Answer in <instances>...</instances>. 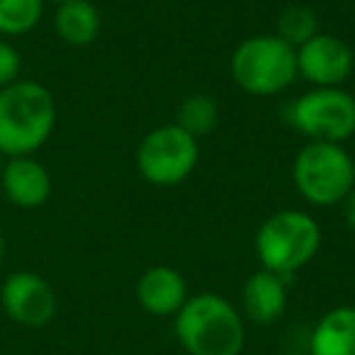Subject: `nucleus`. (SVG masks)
Returning a JSON list of instances; mask_svg holds the SVG:
<instances>
[{
	"mask_svg": "<svg viewBox=\"0 0 355 355\" xmlns=\"http://www.w3.org/2000/svg\"><path fill=\"white\" fill-rule=\"evenodd\" d=\"M46 0H0V37H22L37 30Z\"/></svg>",
	"mask_w": 355,
	"mask_h": 355,
	"instance_id": "16",
	"label": "nucleus"
},
{
	"mask_svg": "<svg viewBox=\"0 0 355 355\" xmlns=\"http://www.w3.org/2000/svg\"><path fill=\"white\" fill-rule=\"evenodd\" d=\"M22 56L8 40L0 37V90L20 78Z\"/></svg>",
	"mask_w": 355,
	"mask_h": 355,
	"instance_id": "18",
	"label": "nucleus"
},
{
	"mask_svg": "<svg viewBox=\"0 0 355 355\" xmlns=\"http://www.w3.org/2000/svg\"><path fill=\"white\" fill-rule=\"evenodd\" d=\"M285 355H309V353H297V350H295V353H285Z\"/></svg>",
	"mask_w": 355,
	"mask_h": 355,
	"instance_id": "23",
	"label": "nucleus"
},
{
	"mask_svg": "<svg viewBox=\"0 0 355 355\" xmlns=\"http://www.w3.org/2000/svg\"><path fill=\"white\" fill-rule=\"evenodd\" d=\"M103 17L90 0H66L54 12V32L66 46H88L98 40Z\"/></svg>",
	"mask_w": 355,
	"mask_h": 355,
	"instance_id": "14",
	"label": "nucleus"
},
{
	"mask_svg": "<svg viewBox=\"0 0 355 355\" xmlns=\"http://www.w3.org/2000/svg\"><path fill=\"white\" fill-rule=\"evenodd\" d=\"M3 258H6V241L0 236V263H3Z\"/></svg>",
	"mask_w": 355,
	"mask_h": 355,
	"instance_id": "20",
	"label": "nucleus"
},
{
	"mask_svg": "<svg viewBox=\"0 0 355 355\" xmlns=\"http://www.w3.org/2000/svg\"><path fill=\"white\" fill-rule=\"evenodd\" d=\"M0 304L8 319L25 329H42L59 309L54 287L32 270H17L6 277L0 287Z\"/></svg>",
	"mask_w": 355,
	"mask_h": 355,
	"instance_id": "8",
	"label": "nucleus"
},
{
	"mask_svg": "<svg viewBox=\"0 0 355 355\" xmlns=\"http://www.w3.org/2000/svg\"><path fill=\"white\" fill-rule=\"evenodd\" d=\"M229 73L239 90L253 98L280 95L300 78L297 49L272 32L253 35L234 49Z\"/></svg>",
	"mask_w": 355,
	"mask_h": 355,
	"instance_id": "4",
	"label": "nucleus"
},
{
	"mask_svg": "<svg viewBox=\"0 0 355 355\" xmlns=\"http://www.w3.org/2000/svg\"><path fill=\"white\" fill-rule=\"evenodd\" d=\"M56 127V100L40 80L17 78L0 90V153L35 156Z\"/></svg>",
	"mask_w": 355,
	"mask_h": 355,
	"instance_id": "2",
	"label": "nucleus"
},
{
	"mask_svg": "<svg viewBox=\"0 0 355 355\" xmlns=\"http://www.w3.org/2000/svg\"><path fill=\"white\" fill-rule=\"evenodd\" d=\"M297 69L311 88H340L355 69V54L340 37L319 32L297 49Z\"/></svg>",
	"mask_w": 355,
	"mask_h": 355,
	"instance_id": "9",
	"label": "nucleus"
},
{
	"mask_svg": "<svg viewBox=\"0 0 355 355\" xmlns=\"http://www.w3.org/2000/svg\"><path fill=\"white\" fill-rule=\"evenodd\" d=\"M292 183L311 207H336L355 190V161L343 144L306 141L292 161Z\"/></svg>",
	"mask_w": 355,
	"mask_h": 355,
	"instance_id": "5",
	"label": "nucleus"
},
{
	"mask_svg": "<svg viewBox=\"0 0 355 355\" xmlns=\"http://www.w3.org/2000/svg\"><path fill=\"white\" fill-rule=\"evenodd\" d=\"M46 3H56L59 6V3H66V0H46Z\"/></svg>",
	"mask_w": 355,
	"mask_h": 355,
	"instance_id": "22",
	"label": "nucleus"
},
{
	"mask_svg": "<svg viewBox=\"0 0 355 355\" xmlns=\"http://www.w3.org/2000/svg\"><path fill=\"white\" fill-rule=\"evenodd\" d=\"M0 188L10 205L20 209H37L51 198V175L35 156H12L6 158Z\"/></svg>",
	"mask_w": 355,
	"mask_h": 355,
	"instance_id": "10",
	"label": "nucleus"
},
{
	"mask_svg": "<svg viewBox=\"0 0 355 355\" xmlns=\"http://www.w3.org/2000/svg\"><path fill=\"white\" fill-rule=\"evenodd\" d=\"M287 122L309 141L345 144L355 137V98L340 88H309L287 110Z\"/></svg>",
	"mask_w": 355,
	"mask_h": 355,
	"instance_id": "7",
	"label": "nucleus"
},
{
	"mask_svg": "<svg viewBox=\"0 0 355 355\" xmlns=\"http://www.w3.org/2000/svg\"><path fill=\"white\" fill-rule=\"evenodd\" d=\"M241 311L243 319L258 326L280 321L287 311V280L266 268H258L241 287Z\"/></svg>",
	"mask_w": 355,
	"mask_h": 355,
	"instance_id": "12",
	"label": "nucleus"
},
{
	"mask_svg": "<svg viewBox=\"0 0 355 355\" xmlns=\"http://www.w3.org/2000/svg\"><path fill=\"white\" fill-rule=\"evenodd\" d=\"M275 35L280 40H285L290 46L300 49L304 42H309L314 35H319V17H316V12L309 6H302V3L287 6L277 15Z\"/></svg>",
	"mask_w": 355,
	"mask_h": 355,
	"instance_id": "17",
	"label": "nucleus"
},
{
	"mask_svg": "<svg viewBox=\"0 0 355 355\" xmlns=\"http://www.w3.org/2000/svg\"><path fill=\"white\" fill-rule=\"evenodd\" d=\"M253 248L261 268L290 280L321 248V227L304 209H280L258 227Z\"/></svg>",
	"mask_w": 355,
	"mask_h": 355,
	"instance_id": "3",
	"label": "nucleus"
},
{
	"mask_svg": "<svg viewBox=\"0 0 355 355\" xmlns=\"http://www.w3.org/2000/svg\"><path fill=\"white\" fill-rule=\"evenodd\" d=\"M309 355H355V306L329 309L309 336Z\"/></svg>",
	"mask_w": 355,
	"mask_h": 355,
	"instance_id": "13",
	"label": "nucleus"
},
{
	"mask_svg": "<svg viewBox=\"0 0 355 355\" xmlns=\"http://www.w3.org/2000/svg\"><path fill=\"white\" fill-rule=\"evenodd\" d=\"M137 171L156 188H175L185 183L200 163V139L180 124H161L151 129L137 146Z\"/></svg>",
	"mask_w": 355,
	"mask_h": 355,
	"instance_id": "6",
	"label": "nucleus"
},
{
	"mask_svg": "<svg viewBox=\"0 0 355 355\" xmlns=\"http://www.w3.org/2000/svg\"><path fill=\"white\" fill-rule=\"evenodd\" d=\"M343 219L345 227L350 229V234H355V190L343 200Z\"/></svg>",
	"mask_w": 355,
	"mask_h": 355,
	"instance_id": "19",
	"label": "nucleus"
},
{
	"mask_svg": "<svg viewBox=\"0 0 355 355\" xmlns=\"http://www.w3.org/2000/svg\"><path fill=\"white\" fill-rule=\"evenodd\" d=\"M3 166H6V156L0 153V175H3Z\"/></svg>",
	"mask_w": 355,
	"mask_h": 355,
	"instance_id": "21",
	"label": "nucleus"
},
{
	"mask_svg": "<svg viewBox=\"0 0 355 355\" xmlns=\"http://www.w3.org/2000/svg\"><path fill=\"white\" fill-rule=\"evenodd\" d=\"M137 302L151 316H175L188 300V282L173 266H153L137 280Z\"/></svg>",
	"mask_w": 355,
	"mask_h": 355,
	"instance_id": "11",
	"label": "nucleus"
},
{
	"mask_svg": "<svg viewBox=\"0 0 355 355\" xmlns=\"http://www.w3.org/2000/svg\"><path fill=\"white\" fill-rule=\"evenodd\" d=\"M173 331L188 355H241L246 345L243 314L217 292L190 295L173 316Z\"/></svg>",
	"mask_w": 355,
	"mask_h": 355,
	"instance_id": "1",
	"label": "nucleus"
},
{
	"mask_svg": "<svg viewBox=\"0 0 355 355\" xmlns=\"http://www.w3.org/2000/svg\"><path fill=\"white\" fill-rule=\"evenodd\" d=\"M175 124L185 129L188 134H193L195 139L207 137L209 132H214V127L219 124V105L212 95L195 93L180 103L175 114Z\"/></svg>",
	"mask_w": 355,
	"mask_h": 355,
	"instance_id": "15",
	"label": "nucleus"
}]
</instances>
